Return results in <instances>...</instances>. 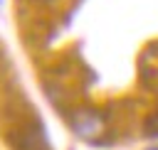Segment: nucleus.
Returning <instances> with one entry per match:
<instances>
[{
  "label": "nucleus",
  "instance_id": "f257e3e1",
  "mask_svg": "<svg viewBox=\"0 0 158 150\" xmlns=\"http://www.w3.org/2000/svg\"><path fill=\"white\" fill-rule=\"evenodd\" d=\"M20 150H49L47 148V140L42 135V130H25L22 133V143H20Z\"/></svg>",
  "mask_w": 158,
  "mask_h": 150
},
{
  "label": "nucleus",
  "instance_id": "f03ea898",
  "mask_svg": "<svg viewBox=\"0 0 158 150\" xmlns=\"http://www.w3.org/2000/svg\"><path fill=\"white\" fill-rule=\"evenodd\" d=\"M146 135H158V111H156V116L146 123Z\"/></svg>",
  "mask_w": 158,
  "mask_h": 150
}]
</instances>
